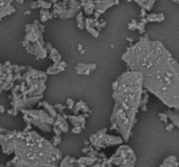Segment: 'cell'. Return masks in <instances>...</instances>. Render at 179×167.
<instances>
[{
	"mask_svg": "<svg viewBox=\"0 0 179 167\" xmlns=\"http://www.w3.org/2000/svg\"><path fill=\"white\" fill-rule=\"evenodd\" d=\"M159 118H160L161 121H163V122H166V124H168V114L166 113H159L158 114Z\"/></svg>",
	"mask_w": 179,
	"mask_h": 167,
	"instance_id": "cell-13",
	"label": "cell"
},
{
	"mask_svg": "<svg viewBox=\"0 0 179 167\" xmlns=\"http://www.w3.org/2000/svg\"><path fill=\"white\" fill-rule=\"evenodd\" d=\"M176 161H177V159H176V157L174 156H170L168 157L166 160L163 161V163L161 164L159 167H175V163Z\"/></svg>",
	"mask_w": 179,
	"mask_h": 167,
	"instance_id": "cell-12",
	"label": "cell"
},
{
	"mask_svg": "<svg viewBox=\"0 0 179 167\" xmlns=\"http://www.w3.org/2000/svg\"><path fill=\"white\" fill-rule=\"evenodd\" d=\"M14 152L15 159L11 162L14 167H56L61 157L53 144L35 132L16 133Z\"/></svg>",
	"mask_w": 179,
	"mask_h": 167,
	"instance_id": "cell-2",
	"label": "cell"
},
{
	"mask_svg": "<svg viewBox=\"0 0 179 167\" xmlns=\"http://www.w3.org/2000/svg\"><path fill=\"white\" fill-rule=\"evenodd\" d=\"M166 114H168V118L172 121V123L179 128V111H173L171 109H169Z\"/></svg>",
	"mask_w": 179,
	"mask_h": 167,
	"instance_id": "cell-10",
	"label": "cell"
},
{
	"mask_svg": "<svg viewBox=\"0 0 179 167\" xmlns=\"http://www.w3.org/2000/svg\"><path fill=\"white\" fill-rule=\"evenodd\" d=\"M0 167H6V166H3V165H0Z\"/></svg>",
	"mask_w": 179,
	"mask_h": 167,
	"instance_id": "cell-17",
	"label": "cell"
},
{
	"mask_svg": "<svg viewBox=\"0 0 179 167\" xmlns=\"http://www.w3.org/2000/svg\"><path fill=\"white\" fill-rule=\"evenodd\" d=\"M164 15L163 14H150L147 16V22H161L164 20Z\"/></svg>",
	"mask_w": 179,
	"mask_h": 167,
	"instance_id": "cell-11",
	"label": "cell"
},
{
	"mask_svg": "<svg viewBox=\"0 0 179 167\" xmlns=\"http://www.w3.org/2000/svg\"><path fill=\"white\" fill-rule=\"evenodd\" d=\"M59 167H80V165L76 159L72 158V157H65Z\"/></svg>",
	"mask_w": 179,
	"mask_h": 167,
	"instance_id": "cell-9",
	"label": "cell"
},
{
	"mask_svg": "<svg viewBox=\"0 0 179 167\" xmlns=\"http://www.w3.org/2000/svg\"><path fill=\"white\" fill-rule=\"evenodd\" d=\"M24 120L31 123L32 125L38 127L44 133H50L52 130V125L54 124L55 120L53 117H51L44 111H22Z\"/></svg>",
	"mask_w": 179,
	"mask_h": 167,
	"instance_id": "cell-3",
	"label": "cell"
},
{
	"mask_svg": "<svg viewBox=\"0 0 179 167\" xmlns=\"http://www.w3.org/2000/svg\"><path fill=\"white\" fill-rule=\"evenodd\" d=\"M136 157L132 148L122 145L117 149L116 154L110 159V163L116 164L118 167H134Z\"/></svg>",
	"mask_w": 179,
	"mask_h": 167,
	"instance_id": "cell-4",
	"label": "cell"
},
{
	"mask_svg": "<svg viewBox=\"0 0 179 167\" xmlns=\"http://www.w3.org/2000/svg\"><path fill=\"white\" fill-rule=\"evenodd\" d=\"M106 129L99 130L97 133L92 135V137L90 138L91 143H92L94 146L98 147H107V146H113V145L121 144L123 139H121L120 137H117V136H109L106 135Z\"/></svg>",
	"mask_w": 179,
	"mask_h": 167,
	"instance_id": "cell-5",
	"label": "cell"
},
{
	"mask_svg": "<svg viewBox=\"0 0 179 167\" xmlns=\"http://www.w3.org/2000/svg\"><path fill=\"white\" fill-rule=\"evenodd\" d=\"M54 123H55V125H54L53 130L56 133V135L59 136L61 133H66L69 130L68 122H66L65 119H64L62 116H60V114H57V121Z\"/></svg>",
	"mask_w": 179,
	"mask_h": 167,
	"instance_id": "cell-6",
	"label": "cell"
},
{
	"mask_svg": "<svg viewBox=\"0 0 179 167\" xmlns=\"http://www.w3.org/2000/svg\"><path fill=\"white\" fill-rule=\"evenodd\" d=\"M96 3L98 13H103L107 8L112 6L113 4L118 3V0H96Z\"/></svg>",
	"mask_w": 179,
	"mask_h": 167,
	"instance_id": "cell-8",
	"label": "cell"
},
{
	"mask_svg": "<svg viewBox=\"0 0 179 167\" xmlns=\"http://www.w3.org/2000/svg\"><path fill=\"white\" fill-rule=\"evenodd\" d=\"M174 126H175V125H174L173 123H171V124H166V129L168 130V132H171V130H172V129H173V128H174Z\"/></svg>",
	"mask_w": 179,
	"mask_h": 167,
	"instance_id": "cell-15",
	"label": "cell"
},
{
	"mask_svg": "<svg viewBox=\"0 0 179 167\" xmlns=\"http://www.w3.org/2000/svg\"><path fill=\"white\" fill-rule=\"evenodd\" d=\"M60 141H61V139H60V136H58V135H56L55 137L52 139V144L54 145V146H57V145L60 143Z\"/></svg>",
	"mask_w": 179,
	"mask_h": 167,
	"instance_id": "cell-14",
	"label": "cell"
},
{
	"mask_svg": "<svg viewBox=\"0 0 179 167\" xmlns=\"http://www.w3.org/2000/svg\"><path fill=\"white\" fill-rule=\"evenodd\" d=\"M12 1L13 0H0V19L14 11V9L11 6Z\"/></svg>",
	"mask_w": 179,
	"mask_h": 167,
	"instance_id": "cell-7",
	"label": "cell"
},
{
	"mask_svg": "<svg viewBox=\"0 0 179 167\" xmlns=\"http://www.w3.org/2000/svg\"><path fill=\"white\" fill-rule=\"evenodd\" d=\"M174 2H176V3H178L179 4V0H173Z\"/></svg>",
	"mask_w": 179,
	"mask_h": 167,
	"instance_id": "cell-16",
	"label": "cell"
},
{
	"mask_svg": "<svg viewBox=\"0 0 179 167\" xmlns=\"http://www.w3.org/2000/svg\"><path fill=\"white\" fill-rule=\"evenodd\" d=\"M140 73L143 86L168 107L179 111V64L161 42L153 41Z\"/></svg>",
	"mask_w": 179,
	"mask_h": 167,
	"instance_id": "cell-1",
	"label": "cell"
}]
</instances>
